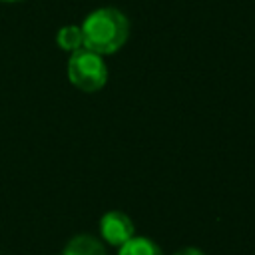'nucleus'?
I'll return each instance as SVG.
<instances>
[{
  "mask_svg": "<svg viewBox=\"0 0 255 255\" xmlns=\"http://www.w3.org/2000/svg\"><path fill=\"white\" fill-rule=\"evenodd\" d=\"M56 42L62 50L66 52H76L80 48H84V38H82V28L80 26H74V24H68V26H62L56 34Z\"/></svg>",
  "mask_w": 255,
  "mask_h": 255,
  "instance_id": "423d86ee",
  "label": "nucleus"
},
{
  "mask_svg": "<svg viewBox=\"0 0 255 255\" xmlns=\"http://www.w3.org/2000/svg\"><path fill=\"white\" fill-rule=\"evenodd\" d=\"M0 2H22V0H0Z\"/></svg>",
  "mask_w": 255,
  "mask_h": 255,
  "instance_id": "6e6552de",
  "label": "nucleus"
},
{
  "mask_svg": "<svg viewBox=\"0 0 255 255\" xmlns=\"http://www.w3.org/2000/svg\"><path fill=\"white\" fill-rule=\"evenodd\" d=\"M62 255H108V253L100 239L92 235H76L66 243Z\"/></svg>",
  "mask_w": 255,
  "mask_h": 255,
  "instance_id": "20e7f679",
  "label": "nucleus"
},
{
  "mask_svg": "<svg viewBox=\"0 0 255 255\" xmlns=\"http://www.w3.org/2000/svg\"><path fill=\"white\" fill-rule=\"evenodd\" d=\"M80 28L84 38V48L100 56L118 52L129 36L128 18L118 8H110V6L90 12L80 24Z\"/></svg>",
  "mask_w": 255,
  "mask_h": 255,
  "instance_id": "f257e3e1",
  "label": "nucleus"
},
{
  "mask_svg": "<svg viewBox=\"0 0 255 255\" xmlns=\"http://www.w3.org/2000/svg\"><path fill=\"white\" fill-rule=\"evenodd\" d=\"M100 235L106 243L114 247H122L135 235V225L124 211H108L100 219Z\"/></svg>",
  "mask_w": 255,
  "mask_h": 255,
  "instance_id": "7ed1b4c3",
  "label": "nucleus"
},
{
  "mask_svg": "<svg viewBox=\"0 0 255 255\" xmlns=\"http://www.w3.org/2000/svg\"><path fill=\"white\" fill-rule=\"evenodd\" d=\"M118 255H163V253H161V249L155 241H151L147 237L133 235L129 241H126L120 247Z\"/></svg>",
  "mask_w": 255,
  "mask_h": 255,
  "instance_id": "39448f33",
  "label": "nucleus"
},
{
  "mask_svg": "<svg viewBox=\"0 0 255 255\" xmlns=\"http://www.w3.org/2000/svg\"><path fill=\"white\" fill-rule=\"evenodd\" d=\"M173 255H205V253L201 249H197V247H183V249L175 251Z\"/></svg>",
  "mask_w": 255,
  "mask_h": 255,
  "instance_id": "0eeeda50",
  "label": "nucleus"
},
{
  "mask_svg": "<svg viewBox=\"0 0 255 255\" xmlns=\"http://www.w3.org/2000/svg\"><path fill=\"white\" fill-rule=\"evenodd\" d=\"M68 80L82 92H98L108 82V68L104 64V56L80 48L68 58Z\"/></svg>",
  "mask_w": 255,
  "mask_h": 255,
  "instance_id": "f03ea898",
  "label": "nucleus"
}]
</instances>
